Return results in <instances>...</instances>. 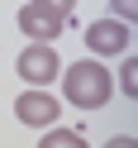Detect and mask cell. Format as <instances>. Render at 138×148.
Returning a JSON list of instances; mask_svg holds the SVG:
<instances>
[{
  "label": "cell",
  "mask_w": 138,
  "mask_h": 148,
  "mask_svg": "<svg viewBox=\"0 0 138 148\" xmlns=\"http://www.w3.org/2000/svg\"><path fill=\"white\" fill-rule=\"evenodd\" d=\"M62 91H67V100L76 110H100L109 100V91H114V77H109L105 62L81 58V62H71V67H62Z\"/></svg>",
  "instance_id": "1"
},
{
  "label": "cell",
  "mask_w": 138,
  "mask_h": 148,
  "mask_svg": "<svg viewBox=\"0 0 138 148\" xmlns=\"http://www.w3.org/2000/svg\"><path fill=\"white\" fill-rule=\"evenodd\" d=\"M76 0H29L19 10V34H29V43H52L67 29V14Z\"/></svg>",
  "instance_id": "2"
},
{
  "label": "cell",
  "mask_w": 138,
  "mask_h": 148,
  "mask_svg": "<svg viewBox=\"0 0 138 148\" xmlns=\"http://www.w3.org/2000/svg\"><path fill=\"white\" fill-rule=\"evenodd\" d=\"M14 72H19L33 91H48V81L62 77V58H57V48H52V43H29V48L14 58Z\"/></svg>",
  "instance_id": "3"
},
{
  "label": "cell",
  "mask_w": 138,
  "mask_h": 148,
  "mask_svg": "<svg viewBox=\"0 0 138 148\" xmlns=\"http://www.w3.org/2000/svg\"><path fill=\"white\" fill-rule=\"evenodd\" d=\"M14 115H19V124L29 129H57V115H62V100L52 96V91H19V100H14Z\"/></svg>",
  "instance_id": "4"
},
{
  "label": "cell",
  "mask_w": 138,
  "mask_h": 148,
  "mask_svg": "<svg viewBox=\"0 0 138 148\" xmlns=\"http://www.w3.org/2000/svg\"><path fill=\"white\" fill-rule=\"evenodd\" d=\"M86 48L95 53V58L133 53V34H128V24H119V19H95V24H86Z\"/></svg>",
  "instance_id": "5"
},
{
  "label": "cell",
  "mask_w": 138,
  "mask_h": 148,
  "mask_svg": "<svg viewBox=\"0 0 138 148\" xmlns=\"http://www.w3.org/2000/svg\"><path fill=\"white\" fill-rule=\"evenodd\" d=\"M38 148H86V138H81L76 129H43Z\"/></svg>",
  "instance_id": "6"
},
{
  "label": "cell",
  "mask_w": 138,
  "mask_h": 148,
  "mask_svg": "<svg viewBox=\"0 0 138 148\" xmlns=\"http://www.w3.org/2000/svg\"><path fill=\"white\" fill-rule=\"evenodd\" d=\"M133 72H138V58L124 53V77H119V81H124V96H138V77H133Z\"/></svg>",
  "instance_id": "7"
},
{
  "label": "cell",
  "mask_w": 138,
  "mask_h": 148,
  "mask_svg": "<svg viewBox=\"0 0 138 148\" xmlns=\"http://www.w3.org/2000/svg\"><path fill=\"white\" fill-rule=\"evenodd\" d=\"M109 10H114L119 24H133V0H109Z\"/></svg>",
  "instance_id": "8"
},
{
  "label": "cell",
  "mask_w": 138,
  "mask_h": 148,
  "mask_svg": "<svg viewBox=\"0 0 138 148\" xmlns=\"http://www.w3.org/2000/svg\"><path fill=\"white\" fill-rule=\"evenodd\" d=\"M105 148H138V138H133V134H114Z\"/></svg>",
  "instance_id": "9"
}]
</instances>
